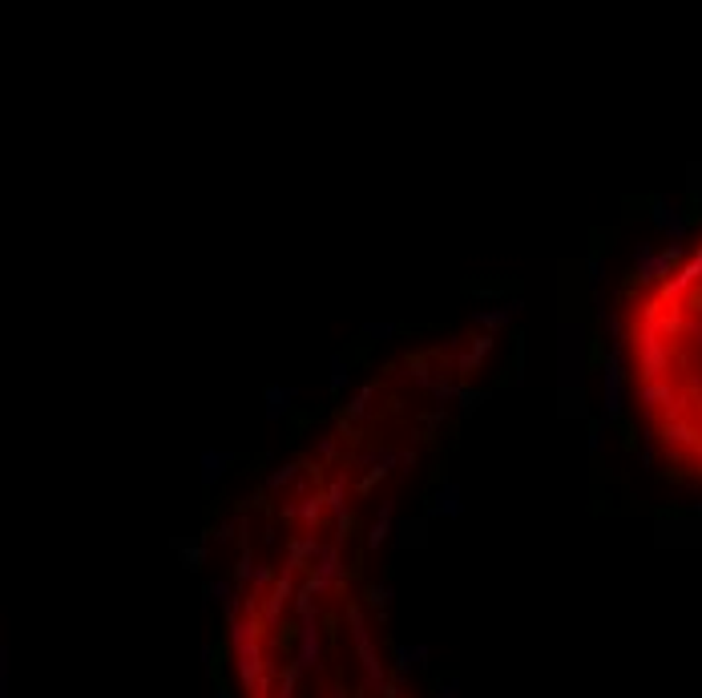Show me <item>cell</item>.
I'll return each mask as SVG.
<instances>
[{"label": "cell", "instance_id": "cell-1", "mask_svg": "<svg viewBox=\"0 0 702 698\" xmlns=\"http://www.w3.org/2000/svg\"><path fill=\"white\" fill-rule=\"evenodd\" d=\"M622 351L658 452L702 476V235L630 295Z\"/></svg>", "mask_w": 702, "mask_h": 698}]
</instances>
